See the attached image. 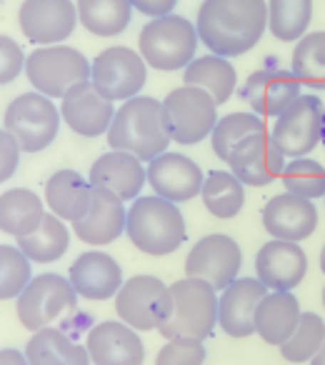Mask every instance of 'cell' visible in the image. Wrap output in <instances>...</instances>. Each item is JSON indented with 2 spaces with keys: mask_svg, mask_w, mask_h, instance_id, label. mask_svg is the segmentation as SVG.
<instances>
[{
  "mask_svg": "<svg viewBox=\"0 0 325 365\" xmlns=\"http://www.w3.org/2000/svg\"><path fill=\"white\" fill-rule=\"evenodd\" d=\"M16 300V313L21 325L31 333H38L43 328H51L66 313L76 310L78 293L71 280H66L63 275L43 273L36 275Z\"/></svg>",
  "mask_w": 325,
  "mask_h": 365,
  "instance_id": "cell-9",
  "label": "cell"
},
{
  "mask_svg": "<svg viewBox=\"0 0 325 365\" xmlns=\"http://www.w3.org/2000/svg\"><path fill=\"white\" fill-rule=\"evenodd\" d=\"M125 233L140 253L155 258L175 253L188 238L180 208L160 195L135 198V203L128 208Z\"/></svg>",
  "mask_w": 325,
  "mask_h": 365,
  "instance_id": "cell-3",
  "label": "cell"
},
{
  "mask_svg": "<svg viewBox=\"0 0 325 365\" xmlns=\"http://www.w3.org/2000/svg\"><path fill=\"white\" fill-rule=\"evenodd\" d=\"M46 218V205L33 190L11 188L0 195V230L11 238H26L36 233Z\"/></svg>",
  "mask_w": 325,
  "mask_h": 365,
  "instance_id": "cell-29",
  "label": "cell"
},
{
  "mask_svg": "<svg viewBox=\"0 0 325 365\" xmlns=\"http://www.w3.org/2000/svg\"><path fill=\"white\" fill-rule=\"evenodd\" d=\"M235 83H238L235 68L228 63V58H220L215 53L193 58L183 73V86L203 88L215 101V106H223V103L230 101V96L235 93Z\"/></svg>",
  "mask_w": 325,
  "mask_h": 365,
  "instance_id": "cell-30",
  "label": "cell"
},
{
  "mask_svg": "<svg viewBox=\"0 0 325 365\" xmlns=\"http://www.w3.org/2000/svg\"><path fill=\"white\" fill-rule=\"evenodd\" d=\"M325 343V320L318 313H303L298 328L280 345V355L288 363H310Z\"/></svg>",
  "mask_w": 325,
  "mask_h": 365,
  "instance_id": "cell-37",
  "label": "cell"
},
{
  "mask_svg": "<svg viewBox=\"0 0 325 365\" xmlns=\"http://www.w3.org/2000/svg\"><path fill=\"white\" fill-rule=\"evenodd\" d=\"M91 200L93 185L78 170L63 168L48 178L46 203L53 210V215H58L66 223H78L86 218V213L91 210Z\"/></svg>",
  "mask_w": 325,
  "mask_h": 365,
  "instance_id": "cell-26",
  "label": "cell"
},
{
  "mask_svg": "<svg viewBox=\"0 0 325 365\" xmlns=\"http://www.w3.org/2000/svg\"><path fill=\"white\" fill-rule=\"evenodd\" d=\"M255 273L268 290H293L308 273V258L298 243L270 240L255 255Z\"/></svg>",
  "mask_w": 325,
  "mask_h": 365,
  "instance_id": "cell-22",
  "label": "cell"
},
{
  "mask_svg": "<svg viewBox=\"0 0 325 365\" xmlns=\"http://www.w3.org/2000/svg\"><path fill=\"white\" fill-rule=\"evenodd\" d=\"M268 28L265 0H203L198 8V38L220 58L253 51Z\"/></svg>",
  "mask_w": 325,
  "mask_h": 365,
  "instance_id": "cell-1",
  "label": "cell"
},
{
  "mask_svg": "<svg viewBox=\"0 0 325 365\" xmlns=\"http://www.w3.org/2000/svg\"><path fill=\"white\" fill-rule=\"evenodd\" d=\"M280 178L288 193L308 200L325 198V168L313 158H293Z\"/></svg>",
  "mask_w": 325,
  "mask_h": 365,
  "instance_id": "cell-38",
  "label": "cell"
},
{
  "mask_svg": "<svg viewBox=\"0 0 325 365\" xmlns=\"http://www.w3.org/2000/svg\"><path fill=\"white\" fill-rule=\"evenodd\" d=\"M205 353L203 340L193 338H173L162 345L155 355V365H203Z\"/></svg>",
  "mask_w": 325,
  "mask_h": 365,
  "instance_id": "cell-40",
  "label": "cell"
},
{
  "mask_svg": "<svg viewBox=\"0 0 325 365\" xmlns=\"http://www.w3.org/2000/svg\"><path fill=\"white\" fill-rule=\"evenodd\" d=\"M68 280L73 283L76 293L86 300H108L115 298L123 285V270L103 250H88L78 255L76 263L71 265Z\"/></svg>",
  "mask_w": 325,
  "mask_h": 365,
  "instance_id": "cell-24",
  "label": "cell"
},
{
  "mask_svg": "<svg viewBox=\"0 0 325 365\" xmlns=\"http://www.w3.org/2000/svg\"><path fill=\"white\" fill-rule=\"evenodd\" d=\"M162 125L170 140L178 145H198L213 133L218 123L215 101L195 86H180L160 101Z\"/></svg>",
  "mask_w": 325,
  "mask_h": 365,
  "instance_id": "cell-6",
  "label": "cell"
},
{
  "mask_svg": "<svg viewBox=\"0 0 325 365\" xmlns=\"http://www.w3.org/2000/svg\"><path fill=\"white\" fill-rule=\"evenodd\" d=\"M31 260L18 245H0V300H16L33 280Z\"/></svg>",
  "mask_w": 325,
  "mask_h": 365,
  "instance_id": "cell-39",
  "label": "cell"
},
{
  "mask_svg": "<svg viewBox=\"0 0 325 365\" xmlns=\"http://www.w3.org/2000/svg\"><path fill=\"white\" fill-rule=\"evenodd\" d=\"M88 180L91 185L115 193L120 200H135L145 185L148 173L140 158L123 150H110L93 163Z\"/></svg>",
  "mask_w": 325,
  "mask_h": 365,
  "instance_id": "cell-25",
  "label": "cell"
},
{
  "mask_svg": "<svg viewBox=\"0 0 325 365\" xmlns=\"http://www.w3.org/2000/svg\"><path fill=\"white\" fill-rule=\"evenodd\" d=\"M198 31L183 16H162L145 23L138 36V53L148 68L155 71H185L195 58L198 48Z\"/></svg>",
  "mask_w": 325,
  "mask_h": 365,
  "instance_id": "cell-5",
  "label": "cell"
},
{
  "mask_svg": "<svg viewBox=\"0 0 325 365\" xmlns=\"http://www.w3.org/2000/svg\"><path fill=\"white\" fill-rule=\"evenodd\" d=\"M320 270H323V275H325V245H323V250H320Z\"/></svg>",
  "mask_w": 325,
  "mask_h": 365,
  "instance_id": "cell-46",
  "label": "cell"
},
{
  "mask_svg": "<svg viewBox=\"0 0 325 365\" xmlns=\"http://www.w3.org/2000/svg\"><path fill=\"white\" fill-rule=\"evenodd\" d=\"M318 225V210L308 198L293 193H278L265 203L263 208V228L275 240H290L300 243L313 235Z\"/></svg>",
  "mask_w": 325,
  "mask_h": 365,
  "instance_id": "cell-21",
  "label": "cell"
},
{
  "mask_svg": "<svg viewBox=\"0 0 325 365\" xmlns=\"http://www.w3.org/2000/svg\"><path fill=\"white\" fill-rule=\"evenodd\" d=\"M230 173L238 178L243 185L250 188H265L275 178L283 175L285 155L280 148L273 143L268 130L255 133V135L240 140L238 145L230 150L228 160Z\"/></svg>",
  "mask_w": 325,
  "mask_h": 365,
  "instance_id": "cell-15",
  "label": "cell"
},
{
  "mask_svg": "<svg viewBox=\"0 0 325 365\" xmlns=\"http://www.w3.org/2000/svg\"><path fill=\"white\" fill-rule=\"evenodd\" d=\"M61 101V118L73 133H78L83 138L105 135L113 118H115L113 103L108 98H103L91 81L78 83Z\"/></svg>",
  "mask_w": 325,
  "mask_h": 365,
  "instance_id": "cell-17",
  "label": "cell"
},
{
  "mask_svg": "<svg viewBox=\"0 0 325 365\" xmlns=\"http://www.w3.org/2000/svg\"><path fill=\"white\" fill-rule=\"evenodd\" d=\"M148 81V66L140 53L113 46L91 61V83L110 103L130 101L143 91Z\"/></svg>",
  "mask_w": 325,
  "mask_h": 365,
  "instance_id": "cell-11",
  "label": "cell"
},
{
  "mask_svg": "<svg viewBox=\"0 0 325 365\" xmlns=\"http://www.w3.org/2000/svg\"><path fill=\"white\" fill-rule=\"evenodd\" d=\"M148 185L155 195L170 200V203H185L200 195L203 190V170L195 160L180 153H160L158 158L148 160Z\"/></svg>",
  "mask_w": 325,
  "mask_h": 365,
  "instance_id": "cell-16",
  "label": "cell"
},
{
  "mask_svg": "<svg viewBox=\"0 0 325 365\" xmlns=\"http://www.w3.org/2000/svg\"><path fill=\"white\" fill-rule=\"evenodd\" d=\"M300 83L293 71H280V68H263L255 71L240 88V98L255 110V115L278 118L290 103L298 101Z\"/></svg>",
  "mask_w": 325,
  "mask_h": 365,
  "instance_id": "cell-18",
  "label": "cell"
},
{
  "mask_svg": "<svg viewBox=\"0 0 325 365\" xmlns=\"http://www.w3.org/2000/svg\"><path fill=\"white\" fill-rule=\"evenodd\" d=\"M133 11L143 13L148 18H162L170 16L173 8L178 6V0H130Z\"/></svg>",
  "mask_w": 325,
  "mask_h": 365,
  "instance_id": "cell-43",
  "label": "cell"
},
{
  "mask_svg": "<svg viewBox=\"0 0 325 365\" xmlns=\"http://www.w3.org/2000/svg\"><path fill=\"white\" fill-rule=\"evenodd\" d=\"M323 305H325V288H323Z\"/></svg>",
  "mask_w": 325,
  "mask_h": 365,
  "instance_id": "cell-48",
  "label": "cell"
},
{
  "mask_svg": "<svg viewBox=\"0 0 325 365\" xmlns=\"http://www.w3.org/2000/svg\"><path fill=\"white\" fill-rule=\"evenodd\" d=\"M268 295L258 278H235L218 295V325L230 338H248L255 333V310Z\"/></svg>",
  "mask_w": 325,
  "mask_h": 365,
  "instance_id": "cell-20",
  "label": "cell"
},
{
  "mask_svg": "<svg viewBox=\"0 0 325 365\" xmlns=\"http://www.w3.org/2000/svg\"><path fill=\"white\" fill-rule=\"evenodd\" d=\"M293 76L300 86L325 91V31L305 33L293 51Z\"/></svg>",
  "mask_w": 325,
  "mask_h": 365,
  "instance_id": "cell-35",
  "label": "cell"
},
{
  "mask_svg": "<svg viewBox=\"0 0 325 365\" xmlns=\"http://www.w3.org/2000/svg\"><path fill=\"white\" fill-rule=\"evenodd\" d=\"M61 110L43 93H23L3 115V128L16 138L23 153H41L51 148L61 130Z\"/></svg>",
  "mask_w": 325,
  "mask_h": 365,
  "instance_id": "cell-7",
  "label": "cell"
},
{
  "mask_svg": "<svg viewBox=\"0 0 325 365\" xmlns=\"http://www.w3.org/2000/svg\"><path fill=\"white\" fill-rule=\"evenodd\" d=\"M203 205L218 220H230L245 205V185L230 170H210L200 190Z\"/></svg>",
  "mask_w": 325,
  "mask_h": 365,
  "instance_id": "cell-32",
  "label": "cell"
},
{
  "mask_svg": "<svg viewBox=\"0 0 325 365\" xmlns=\"http://www.w3.org/2000/svg\"><path fill=\"white\" fill-rule=\"evenodd\" d=\"M243 253L230 235L213 233L200 238L185 258V278H198L223 293L240 273Z\"/></svg>",
  "mask_w": 325,
  "mask_h": 365,
  "instance_id": "cell-13",
  "label": "cell"
},
{
  "mask_svg": "<svg viewBox=\"0 0 325 365\" xmlns=\"http://www.w3.org/2000/svg\"><path fill=\"white\" fill-rule=\"evenodd\" d=\"M310 365H325V343H323V348L315 353V358L310 360Z\"/></svg>",
  "mask_w": 325,
  "mask_h": 365,
  "instance_id": "cell-45",
  "label": "cell"
},
{
  "mask_svg": "<svg viewBox=\"0 0 325 365\" xmlns=\"http://www.w3.org/2000/svg\"><path fill=\"white\" fill-rule=\"evenodd\" d=\"M78 23L88 33L100 38H115L125 33L133 18L130 0H78Z\"/></svg>",
  "mask_w": 325,
  "mask_h": 365,
  "instance_id": "cell-31",
  "label": "cell"
},
{
  "mask_svg": "<svg viewBox=\"0 0 325 365\" xmlns=\"http://www.w3.org/2000/svg\"><path fill=\"white\" fill-rule=\"evenodd\" d=\"M0 365H31L26 353L18 348H0Z\"/></svg>",
  "mask_w": 325,
  "mask_h": 365,
  "instance_id": "cell-44",
  "label": "cell"
},
{
  "mask_svg": "<svg viewBox=\"0 0 325 365\" xmlns=\"http://www.w3.org/2000/svg\"><path fill=\"white\" fill-rule=\"evenodd\" d=\"M323 103L318 96H300L273 123L270 138L288 158H305L320 143L323 133Z\"/></svg>",
  "mask_w": 325,
  "mask_h": 365,
  "instance_id": "cell-12",
  "label": "cell"
},
{
  "mask_svg": "<svg viewBox=\"0 0 325 365\" xmlns=\"http://www.w3.org/2000/svg\"><path fill=\"white\" fill-rule=\"evenodd\" d=\"M320 143L325 145V113H323V133H320Z\"/></svg>",
  "mask_w": 325,
  "mask_h": 365,
  "instance_id": "cell-47",
  "label": "cell"
},
{
  "mask_svg": "<svg viewBox=\"0 0 325 365\" xmlns=\"http://www.w3.org/2000/svg\"><path fill=\"white\" fill-rule=\"evenodd\" d=\"M313 18V0H268V31L278 41L295 43Z\"/></svg>",
  "mask_w": 325,
  "mask_h": 365,
  "instance_id": "cell-34",
  "label": "cell"
},
{
  "mask_svg": "<svg viewBox=\"0 0 325 365\" xmlns=\"http://www.w3.org/2000/svg\"><path fill=\"white\" fill-rule=\"evenodd\" d=\"M170 135L162 125L160 101L150 96H135L115 110L108 128V145L113 150L130 153L140 160H153L168 150Z\"/></svg>",
  "mask_w": 325,
  "mask_h": 365,
  "instance_id": "cell-2",
  "label": "cell"
},
{
  "mask_svg": "<svg viewBox=\"0 0 325 365\" xmlns=\"http://www.w3.org/2000/svg\"><path fill=\"white\" fill-rule=\"evenodd\" d=\"M303 315L300 303L290 290H270L255 310V333L268 345H283L298 328Z\"/></svg>",
  "mask_w": 325,
  "mask_h": 365,
  "instance_id": "cell-27",
  "label": "cell"
},
{
  "mask_svg": "<svg viewBox=\"0 0 325 365\" xmlns=\"http://www.w3.org/2000/svg\"><path fill=\"white\" fill-rule=\"evenodd\" d=\"M26 76L46 98H63L78 83L91 81V61L71 46H43L26 58Z\"/></svg>",
  "mask_w": 325,
  "mask_h": 365,
  "instance_id": "cell-8",
  "label": "cell"
},
{
  "mask_svg": "<svg viewBox=\"0 0 325 365\" xmlns=\"http://www.w3.org/2000/svg\"><path fill=\"white\" fill-rule=\"evenodd\" d=\"M125 200H120L115 193L105 188L93 185V200L91 210L86 218L73 223L76 235L88 245H108L115 243L123 233H125Z\"/></svg>",
  "mask_w": 325,
  "mask_h": 365,
  "instance_id": "cell-23",
  "label": "cell"
},
{
  "mask_svg": "<svg viewBox=\"0 0 325 365\" xmlns=\"http://www.w3.org/2000/svg\"><path fill=\"white\" fill-rule=\"evenodd\" d=\"M18 23L36 46H61L76 31L78 8L73 0H23Z\"/></svg>",
  "mask_w": 325,
  "mask_h": 365,
  "instance_id": "cell-14",
  "label": "cell"
},
{
  "mask_svg": "<svg viewBox=\"0 0 325 365\" xmlns=\"http://www.w3.org/2000/svg\"><path fill=\"white\" fill-rule=\"evenodd\" d=\"M21 145L16 143V138L0 128V182H6L13 178V173L18 170V163H21Z\"/></svg>",
  "mask_w": 325,
  "mask_h": 365,
  "instance_id": "cell-42",
  "label": "cell"
},
{
  "mask_svg": "<svg viewBox=\"0 0 325 365\" xmlns=\"http://www.w3.org/2000/svg\"><path fill=\"white\" fill-rule=\"evenodd\" d=\"M26 358L31 365H91L88 348L71 338L61 328H43L33 333L26 345Z\"/></svg>",
  "mask_w": 325,
  "mask_h": 365,
  "instance_id": "cell-28",
  "label": "cell"
},
{
  "mask_svg": "<svg viewBox=\"0 0 325 365\" xmlns=\"http://www.w3.org/2000/svg\"><path fill=\"white\" fill-rule=\"evenodd\" d=\"M170 318L160 325L165 340L193 338L205 340L218 323V290L198 278H183L170 285Z\"/></svg>",
  "mask_w": 325,
  "mask_h": 365,
  "instance_id": "cell-4",
  "label": "cell"
},
{
  "mask_svg": "<svg viewBox=\"0 0 325 365\" xmlns=\"http://www.w3.org/2000/svg\"><path fill=\"white\" fill-rule=\"evenodd\" d=\"M18 248L26 253L31 263H56V260H61L71 248V233L66 228V220H61L53 213H46L36 233L18 238Z\"/></svg>",
  "mask_w": 325,
  "mask_h": 365,
  "instance_id": "cell-33",
  "label": "cell"
},
{
  "mask_svg": "<svg viewBox=\"0 0 325 365\" xmlns=\"http://www.w3.org/2000/svg\"><path fill=\"white\" fill-rule=\"evenodd\" d=\"M86 348L93 365L145 363V348L140 343V335L123 320H105V323L93 325L86 338Z\"/></svg>",
  "mask_w": 325,
  "mask_h": 365,
  "instance_id": "cell-19",
  "label": "cell"
},
{
  "mask_svg": "<svg viewBox=\"0 0 325 365\" xmlns=\"http://www.w3.org/2000/svg\"><path fill=\"white\" fill-rule=\"evenodd\" d=\"M170 288L155 275L125 280L115 295V313L133 330H158L170 318Z\"/></svg>",
  "mask_w": 325,
  "mask_h": 365,
  "instance_id": "cell-10",
  "label": "cell"
},
{
  "mask_svg": "<svg viewBox=\"0 0 325 365\" xmlns=\"http://www.w3.org/2000/svg\"><path fill=\"white\" fill-rule=\"evenodd\" d=\"M26 71V53L13 38L0 36V86L16 81Z\"/></svg>",
  "mask_w": 325,
  "mask_h": 365,
  "instance_id": "cell-41",
  "label": "cell"
},
{
  "mask_svg": "<svg viewBox=\"0 0 325 365\" xmlns=\"http://www.w3.org/2000/svg\"><path fill=\"white\" fill-rule=\"evenodd\" d=\"M268 130L263 123V118L255 115V113H230L225 118H218L213 133H210V143H213V150L220 160H228L230 150L238 145L240 140L255 135V133Z\"/></svg>",
  "mask_w": 325,
  "mask_h": 365,
  "instance_id": "cell-36",
  "label": "cell"
}]
</instances>
